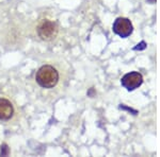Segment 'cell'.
I'll list each match as a JSON object with an SVG mask.
<instances>
[{
    "label": "cell",
    "mask_w": 160,
    "mask_h": 157,
    "mask_svg": "<svg viewBox=\"0 0 160 157\" xmlns=\"http://www.w3.org/2000/svg\"><path fill=\"white\" fill-rule=\"evenodd\" d=\"M35 80L38 84L44 88H52L59 81V73L52 66L45 65L38 70Z\"/></svg>",
    "instance_id": "1"
},
{
    "label": "cell",
    "mask_w": 160,
    "mask_h": 157,
    "mask_svg": "<svg viewBox=\"0 0 160 157\" xmlns=\"http://www.w3.org/2000/svg\"><path fill=\"white\" fill-rule=\"evenodd\" d=\"M38 34L43 40H51L58 34V27L53 21L50 20H42L38 25Z\"/></svg>",
    "instance_id": "2"
},
{
    "label": "cell",
    "mask_w": 160,
    "mask_h": 157,
    "mask_svg": "<svg viewBox=\"0 0 160 157\" xmlns=\"http://www.w3.org/2000/svg\"><path fill=\"white\" fill-rule=\"evenodd\" d=\"M121 83L127 90H135L143 83V76H142L141 73L132 71V72L125 74L121 80Z\"/></svg>",
    "instance_id": "3"
},
{
    "label": "cell",
    "mask_w": 160,
    "mask_h": 157,
    "mask_svg": "<svg viewBox=\"0 0 160 157\" xmlns=\"http://www.w3.org/2000/svg\"><path fill=\"white\" fill-rule=\"evenodd\" d=\"M133 27L128 18L120 17L113 24V32L121 37H128L132 33Z\"/></svg>",
    "instance_id": "4"
},
{
    "label": "cell",
    "mask_w": 160,
    "mask_h": 157,
    "mask_svg": "<svg viewBox=\"0 0 160 157\" xmlns=\"http://www.w3.org/2000/svg\"><path fill=\"white\" fill-rule=\"evenodd\" d=\"M14 109L12 103L7 99H0V120H9L12 118Z\"/></svg>",
    "instance_id": "5"
}]
</instances>
